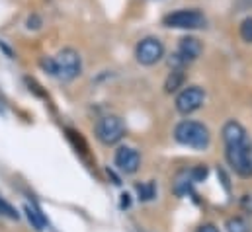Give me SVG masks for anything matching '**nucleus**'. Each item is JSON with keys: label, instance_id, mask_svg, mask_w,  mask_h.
I'll return each instance as SVG.
<instances>
[{"label": "nucleus", "instance_id": "f257e3e1", "mask_svg": "<svg viewBox=\"0 0 252 232\" xmlns=\"http://www.w3.org/2000/svg\"><path fill=\"white\" fill-rule=\"evenodd\" d=\"M225 158L231 170L241 177H252V139L239 121H227L223 131Z\"/></svg>", "mask_w": 252, "mask_h": 232}, {"label": "nucleus", "instance_id": "f03ea898", "mask_svg": "<svg viewBox=\"0 0 252 232\" xmlns=\"http://www.w3.org/2000/svg\"><path fill=\"white\" fill-rule=\"evenodd\" d=\"M39 66L63 82L74 80L82 72V60L74 49H63L57 53V57H43L39 60Z\"/></svg>", "mask_w": 252, "mask_h": 232}, {"label": "nucleus", "instance_id": "7ed1b4c3", "mask_svg": "<svg viewBox=\"0 0 252 232\" xmlns=\"http://www.w3.org/2000/svg\"><path fill=\"white\" fill-rule=\"evenodd\" d=\"M174 139L184 145V146H191V148H197V150H203L209 146V141H211V135L207 131V127L199 121H180L174 129Z\"/></svg>", "mask_w": 252, "mask_h": 232}, {"label": "nucleus", "instance_id": "20e7f679", "mask_svg": "<svg viewBox=\"0 0 252 232\" xmlns=\"http://www.w3.org/2000/svg\"><path fill=\"white\" fill-rule=\"evenodd\" d=\"M162 24L166 28H174V29H199V28H205L207 20L199 10L184 8V10L166 14L162 18Z\"/></svg>", "mask_w": 252, "mask_h": 232}, {"label": "nucleus", "instance_id": "39448f33", "mask_svg": "<svg viewBox=\"0 0 252 232\" xmlns=\"http://www.w3.org/2000/svg\"><path fill=\"white\" fill-rule=\"evenodd\" d=\"M94 133H96V139L102 143V145H116L124 139L126 135V125L124 121L118 116H106L102 119H98L96 127H94Z\"/></svg>", "mask_w": 252, "mask_h": 232}, {"label": "nucleus", "instance_id": "423d86ee", "mask_svg": "<svg viewBox=\"0 0 252 232\" xmlns=\"http://www.w3.org/2000/svg\"><path fill=\"white\" fill-rule=\"evenodd\" d=\"M135 57L141 64L145 66H151V64H157L160 58L164 57V45L160 39L157 37H145L137 43V49H135Z\"/></svg>", "mask_w": 252, "mask_h": 232}, {"label": "nucleus", "instance_id": "0eeeda50", "mask_svg": "<svg viewBox=\"0 0 252 232\" xmlns=\"http://www.w3.org/2000/svg\"><path fill=\"white\" fill-rule=\"evenodd\" d=\"M203 47H201V41L195 39V37H182L180 43H178V51L176 55H172L170 58V66L172 68H184L188 62L195 60V58L201 55Z\"/></svg>", "mask_w": 252, "mask_h": 232}, {"label": "nucleus", "instance_id": "6e6552de", "mask_svg": "<svg viewBox=\"0 0 252 232\" xmlns=\"http://www.w3.org/2000/svg\"><path fill=\"white\" fill-rule=\"evenodd\" d=\"M205 102V92L203 88L199 86H188L184 88L178 98H176V110L182 114V116H189L193 112H197Z\"/></svg>", "mask_w": 252, "mask_h": 232}, {"label": "nucleus", "instance_id": "1a4fd4ad", "mask_svg": "<svg viewBox=\"0 0 252 232\" xmlns=\"http://www.w3.org/2000/svg\"><path fill=\"white\" fill-rule=\"evenodd\" d=\"M114 160H116L118 170L124 172V174H135L139 170V166H141V156L131 146H120L116 150V158Z\"/></svg>", "mask_w": 252, "mask_h": 232}, {"label": "nucleus", "instance_id": "9d476101", "mask_svg": "<svg viewBox=\"0 0 252 232\" xmlns=\"http://www.w3.org/2000/svg\"><path fill=\"white\" fill-rule=\"evenodd\" d=\"M184 84V68H172V72L168 74L166 82H164V92L172 94L176 90H180Z\"/></svg>", "mask_w": 252, "mask_h": 232}, {"label": "nucleus", "instance_id": "9b49d317", "mask_svg": "<svg viewBox=\"0 0 252 232\" xmlns=\"http://www.w3.org/2000/svg\"><path fill=\"white\" fill-rule=\"evenodd\" d=\"M191 183H195L193 181V177H191V172H188V170H184V172H180V174L176 175V181H174V193L176 195H186V193H189V189H191Z\"/></svg>", "mask_w": 252, "mask_h": 232}, {"label": "nucleus", "instance_id": "f8f14e48", "mask_svg": "<svg viewBox=\"0 0 252 232\" xmlns=\"http://www.w3.org/2000/svg\"><path fill=\"white\" fill-rule=\"evenodd\" d=\"M24 211H26V215H28L30 223H32L37 231H41V229L45 227V219H43V215H41L33 205H26V207H24Z\"/></svg>", "mask_w": 252, "mask_h": 232}, {"label": "nucleus", "instance_id": "ddd939ff", "mask_svg": "<svg viewBox=\"0 0 252 232\" xmlns=\"http://www.w3.org/2000/svg\"><path fill=\"white\" fill-rule=\"evenodd\" d=\"M135 189H137V193H139V199H143V201H151V199L157 195V187H155V183H153V181L137 183V185H135Z\"/></svg>", "mask_w": 252, "mask_h": 232}, {"label": "nucleus", "instance_id": "4468645a", "mask_svg": "<svg viewBox=\"0 0 252 232\" xmlns=\"http://www.w3.org/2000/svg\"><path fill=\"white\" fill-rule=\"evenodd\" d=\"M227 232H251V225L243 217H233L227 221Z\"/></svg>", "mask_w": 252, "mask_h": 232}, {"label": "nucleus", "instance_id": "2eb2a0df", "mask_svg": "<svg viewBox=\"0 0 252 232\" xmlns=\"http://www.w3.org/2000/svg\"><path fill=\"white\" fill-rule=\"evenodd\" d=\"M0 217H6V219H12V221H18V213H16V209L8 203V201H4V199H0Z\"/></svg>", "mask_w": 252, "mask_h": 232}, {"label": "nucleus", "instance_id": "dca6fc26", "mask_svg": "<svg viewBox=\"0 0 252 232\" xmlns=\"http://www.w3.org/2000/svg\"><path fill=\"white\" fill-rule=\"evenodd\" d=\"M241 37H243L247 43H252V18H247V20L241 24Z\"/></svg>", "mask_w": 252, "mask_h": 232}, {"label": "nucleus", "instance_id": "f3484780", "mask_svg": "<svg viewBox=\"0 0 252 232\" xmlns=\"http://www.w3.org/2000/svg\"><path fill=\"white\" fill-rule=\"evenodd\" d=\"M189 172H191L193 181H201V179L207 177V168H205V166H195V168H191Z\"/></svg>", "mask_w": 252, "mask_h": 232}, {"label": "nucleus", "instance_id": "a211bd4d", "mask_svg": "<svg viewBox=\"0 0 252 232\" xmlns=\"http://www.w3.org/2000/svg\"><path fill=\"white\" fill-rule=\"evenodd\" d=\"M241 209L252 215V193H247V195H243V199H241Z\"/></svg>", "mask_w": 252, "mask_h": 232}, {"label": "nucleus", "instance_id": "6ab92c4d", "mask_svg": "<svg viewBox=\"0 0 252 232\" xmlns=\"http://www.w3.org/2000/svg\"><path fill=\"white\" fill-rule=\"evenodd\" d=\"M195 232H219V229L213 227V225H201Z\"/></svg>", "mask_w": 252, "mask_h": 232}]
</instances>
